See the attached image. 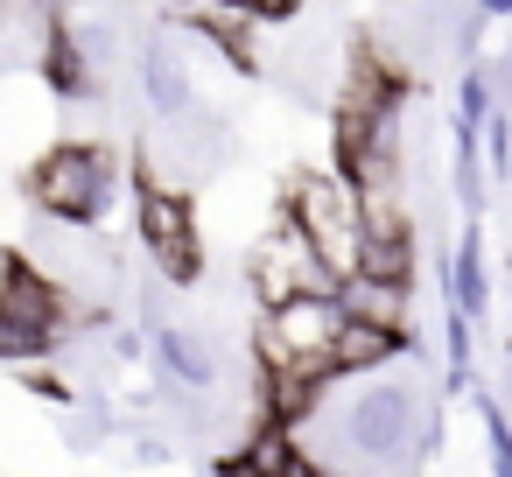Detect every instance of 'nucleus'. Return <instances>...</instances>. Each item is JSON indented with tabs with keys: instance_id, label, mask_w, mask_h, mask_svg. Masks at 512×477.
<instances>
[{
	"instance_id": "f3484780",
	"label": "nucleus",
	"mask_w": 512,
	"mask_h": 477,
	"mask_svg": "<svg viewBox=\"0 0 512 477\" xmlns=\"http://www.w3.org/2000/svg\"><path fill=\"white\" fill-rule=\"evenodd\" d=\"M211 477H253V470H246V456H218V463H211Z\"/></svg>"
},
{
	"instance_id": "a211bd4d",
	"label": "nucleus",
	"mask_w": 512,
	"mask_h": 477,
	"mask_svg": "<svg viewBox=\"0 0 512 477\" xmlns=\"http://www.w3.org/2000/svg\"><path fill=\"white\" fill-rule=\"evenodd\" d=\"M505 85H512V78H505ZM505 85H498V92H505Z\"/></svg>"
},
{
	"instance_id": "4468645a",
	"label": "nucleus",
	"mask_w": 512,
	"mask_h": 477,
	"mask_svg": "<svg viewBox=\"0 0 512 477\" xmlns=\"http://www.w3.org/2000/svg\"><path fill=\"white\" fill-rule=\"evenodd\" d=\"M484 169H491L498 183L512 176V113H505V106L484 120Z\"/></svg>"
},
{
	"instance_id": "39448f33",
	"label": "nucleus",
	"mask_w": 512,
	"mask_h": 477,
	"mask_svg": "<svg viewBox=\"0 0 512 477\" xmlns=\"http://www.w3.org/2000/svg\"><path fill=\"white\" fill-rule=\"evenodd\" d=\"M134 225H141V246H148V260L162 267V281L190 288V281L204 274V246H197V218H190V197H183V190L141 176V190H134Z\"/></svg>"
},
{
	"instance_id": "7ed1b4c3",
	"label": "nucleus",
	"mask_w": 512,
	"mask_h": 477,
	"mask_svg": "<svg viewBox=\"0 0 512 477\" xmlns=\"http://www.w3.org/2000/svg\"><path fill=\"white\" fill-rule=\"evenodd\" d=\"M29 197L64 225H99L120 197V162H113L106 141H57L29 169Z\"/></svg>"
},
{
	"instance_id": "f8f14e48",
	"label": "nucleus",
	"mask_w": 512,
	"mask_h": 477,
	"mask_svg": "<svg viewBox=\"0 0 512 477\" xmlns=\"http://www.w3.org/2000/svg\"><path fill=\"white\" fill-rule=\"evenodd\" d=\"M43 78H50V92H57V99H99L92 64H85V50H78V36H71V29H50V43H43Z\"/></svg>"
},
{
	"instance_id": "ddd939ff",
	"label": "nucleus",
	"mask_w": 512,
	"mask_h": 477,
	"mask_svg": "<svg viewBox=\"0 0 512 477\" xmlns=\"http://www.w3.org/2000/svg\"><path fill=\"white\" fill-rule=\"evenodd\" d=\"M484 414V449H491V477H512V414L498 407V393H477Z\"/></svg>"
},
{
	"instance_id": "0eeeda50",
	"label": "nucleus",
	"mask_w": 512,
	"mask_h": 477,
	"mask_svg": "<svg viewBox=\"0 0 512 477\" xmlns=\"http://www.w3.org/2000/svg\"><path fill=\"white\" fill-rule=\"evenodd\" d=\"M148 351H155L162 379H176V386H190V393H211V386H218V372H225L218 344H211L204 330H190V323H162V316H155Z\"/></svg>"
},
{
	"instance_id": "1a4fd4ad",
	"label": "nucleus",
	"mask_w": 512,
	"mask_h": 477,
	"mask_svg": "<svg viewBox=\"0 0 512 477\" xmlns=\"http://www.w3.org/2000/svg\"><path fill=\"white\" fill-rule=\"evenodd\" d=\"M407 337L400 330H379V323H344L337 351H330V379H379L386 358H400Z\"/></svg>"
},
{
	"instance_id": "2eb2a0df",
	"label": "nucleus",
	"mask_w": 512,
	"mask_h": 477,
	"mask_svg": "<svg viewBox=\"0 0 512 477\" xmlns=\"http://www.w3.org/2000/svg\"><path fill=\"white\" fill-rule=\"evenodd\" d=\"M442 365H449V379H463L470 372V316H442Z\"/></svg>"
},
{
	"instance_id": "f03ea898",
	"label": "nucleus",
	"mask_w": 512,
	"mask_h": 477,
	"mask_svg": "<svg viewBox=\"0 0 512 477\" xmlns=\"http://www.w3.org/2000/svg\"><path fill=\"white\" fill-rule=\"evenodd\" d=\"M288 225L309 239V253L323 260L330 281L365 274L372 225H365V190H358L344 169H309V176H295V183H288Z\"/></svg>"
},
{
	"instance_id": "9b49d317",
	"label": "nucleus",
	"mask_w": 512,
	"mask_h": 477,
	"mask_svg": "<svg viewBox=\"0 0 512 477\" xmlns=\"http://www.w3.org/2000/svg\"><path fill=\"white\" fill-rule=\"evenodd\" d=\"M449 309L456 316H484L491 309V281H484V239L477 232H463L456 239V253H449Z\"/></svg>"
},
{
	"instance_id": "f257e3e1",
	"label": "nucleus",
	"mask_w": 512,
	"mask_h": 477,
	"mask_svg": "<svg viewBox=\"0 0 512 477\" xmlns=\"http://www.w3.org/2000/svg\"><path fill=\"white\" fill-rule=\"evenodd\" d=\"M323 400L337 407V442H344V456H358V463H372V470H400V463H414L421 449H428V421H421V400H414V386L407 379H351L344 393H337V379L323 386Z\"/></svg>"
},
{
	"instance_id": "6e6552de",
	"label": "nucleus",
	"mask_w": 512,
	"mask_h": 477,
	"mask_svg": "<svg viewBox=\"0 0 512 477\" xmlns=\"http://www.w3.org/2000/svg\"><path fill=\"white\" fill-rule=\"evenodd\" d=\"M141 99H148V113H155L162 127H176V120H190V113H197L190 64H183V50H176V43H162V36L141 50Z\"/></svg>"
},
{
	"instance_id": "20e7f679",
	"label": "nucleus",
	"mask_w": 512,
	"mask_h": 477,
	"mask_svg": "<svg viewBox=\"0 0 512 477\" xmlns=\"http://www.w3.org/2000/svg\"><path fill=\"white\" fill-rule=\"evenodd\" d=\"M344 302L337 295H295L260 316V365L281 379H330V351L344 337Z\"/></svg>"
},
{
	"instance_id": "9d476101",
	"label": "nucleus",
	"mask_w": 512,
	"mask_h": 477,
	"mask_svg": "<svg viewBox=\"0 0 512 477\" xmlns=\"http://www.w3.org/2000/svg\"><path fill=\"white\" fill-rule=\"evenodd\" d=\"M337 302L351 323H379V330H407V288L400 281H379V274H351L337 281Z\"/></svg>"
},
{
	"instance_id": "423d86ee",
	"label": "nucleus",
	"mask_w": 512,
	"mask_h": 477,
	"mask_svg": "<svg viewBox=\"0 0 512 477\" xmlns=\"http://www.w3.org/2000/svg\"><path fill=\"white\" fill-rule=\"evenodd\" d=\"M253 295H260V309H281V302H295V295H337V281L323 274V260L309 253V239L281 218V225L253 246Z\"/></svg>"
},
{
	"instance_id": "dca6fc26",
	"label": "nucleus",
	"mask_w": 512,
	"mask_h": 477,
	"mask_svg": "<svg viewBox=\"0 0 512 477\" xmlns=\"http://www.w3.org/2000/svg\"><path fill=\"white\" fill-rule=\"evenodd\" d=\"M225 8H239V15H253V22H288L302 0H225Z\"/></svg>"
}]
</instances>
